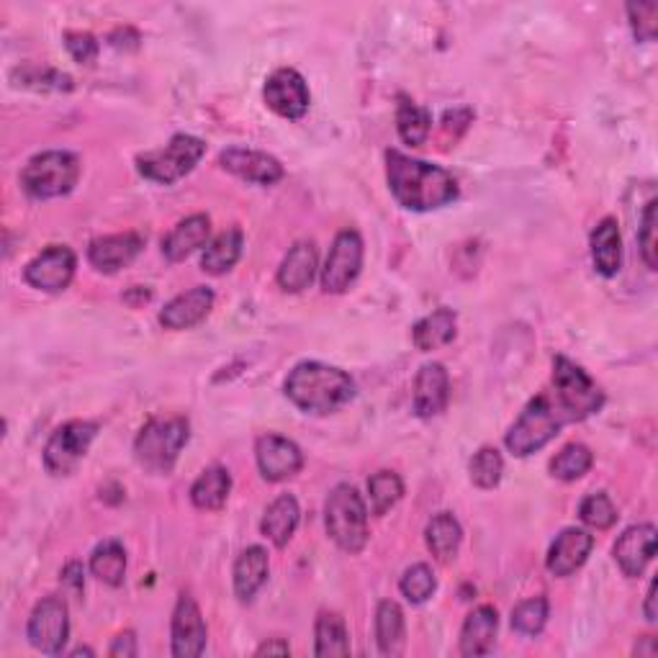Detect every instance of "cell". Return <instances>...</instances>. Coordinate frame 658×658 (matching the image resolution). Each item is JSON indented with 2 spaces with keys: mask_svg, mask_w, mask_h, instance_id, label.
Instances as JSON below:
<instances>
[{
  "mask_svg": "<svg viewBox=\"0 0 658 658\" xmlns=\"http://www.w3.org/2000/svg\"><path fill=\"white\" fill-rule=\"evenodd\" d=\"M386 178L396 201L409 211H435L458 198V180L446 168L415 160V157L388 149Z\"/></svg>",
  "mask_w": 658,
  "mask_h": 658,
  "instance_id": "obj_1",
  "label": "cell"
},
{
  "mask_svg": "<svg viewBox=\"0 0 658 658\" xmlns=\"http://www.w3.org/2000/svg\"><path fill=\"white\" fill-rule=\"evenodd\" d=\"M316 656H351V633L345 617L337 613H322L316 617Z\"/></svg>",
  "mask_w": 658,
  "mask_h": 658,
  "instance_id": "obj_33",
  "label": "cell"
},
{
  "mask_svg": "<svg viewBox=\"0 0 658 658\" xmlns=\"http://www.w3.org/2000/svg\"><path fill=\"white\" fill-rule=\"evenodd\" d=\"M363 268V237L355 229H343L332 242L327 263L322 268V289L327 293H345Z\"/></svg>",
  "mask_w": 658,
  "mask_h": 658,
  "instance_id": "obj_10",
  "label": "cell"
},
{
  "mask_svg": "<svg viewBox=\"0 0 658 658\" xmlns=\"http://www.w3.org/2000/svg\"><path fill=\"white\" fill-rule=\"evenodd\" d=\"M203 155L206 145L201 139L190 137V134H176L165 147L139 155L137 170L142 178L153 180V184L173 186L180 178H186L201 163Z\"/></svg>",
  "mask_w": 658,
  "mask_h": 658,
  "instance_id": "obj_7",
  "label": "cell"
},
{
  "mask_svg": "<svg viewBox=\"0 0 658 658\" xmlns=\"http://www.w3.org/2000/svg\"><path fill=\"white\" fill-rule=\"evenodd\" d=\"M258 656H289L291 654V646L285 644L283 638H273V640H265L263 646L255 651Z\"/></svg>",
  "mask_w": 658,
  "mask_h": 658,
  "instance_id": "obj_47",
  "label": "cell"
},
{
  "mask_svg": "<svg viewBox=\"0 0 658 658\" xmlns=\"http://www.w3.org/2000/svg\"><path fill=\"white\" fill-rule=\"evenodd\" d=\"M578 518L592 530H609L617 522V510L605 491H594L578 504Z\"/></svg>",
  "mask_w": 658,
  "mask_h": 658,
  "instance_id": "obj_41",
  "label": "cell"
},
{
  "mask_svg": "<svg viewBox=\"0 0 658 658\" xmlns=\"http://www.w3.org/2000/svg\"><path fill=\"white\" fill-rule=\"evenodd\" d=\"M425 541L432 556L438 558L440 564H448V561H453L458 556V549H461L463 543L461 522H458L450 512L435 514V518L427 522Z\"/></svg>",
  "mask_w": 658,
  "mask_h": 658,
  "instance_id": "obj_28",
  "label": "cell"
},
{
  "mask_svg": "<svg viewBox=\"0 0 658 658\" xmlns=\"http://www.w3.org/2000/svg\"><path fill=\"white\" fill-rule=\"evenodd\" d=\"M213 309V291L206 289V285H196L186 293H180L165 304L160 312V324L165 330L180 332V330H190L196 324H201L209 312Z\"/></svg>",
  "mask_w": 658,
  "mask_h": 658,
  "instance_id": "obj_19",
  "label": "cell"
},
{
  "mask_svg": "<svg viewBox=\"0 0 658 658\" xmlns=\"http://www.w3.org/2000/svg\"><path fill=\"white\" fill-rule=\"evenodd\" d=\"M242 248H244L242 229L240 227L227 229V232L213 237V240L206 244L201 268L211 275H224L237 265V260L242 255Z\"/></svg>",
  "mask_w": 658,
  "mask_h": 658,
  "instance_id": "obj_30",
  "label": "cell"
},
{
  "mask_svg": "<svg viewBox=\"0 0 658 658\" xmlns=\"http://www.w3.org/2000/svg\"><path fill=\"white\" fill-rule=\"evenodd\" d=\"M368 491H370V506H374V514H386L388 510H394V506L401 502L404 481L399 479V473L394 471H378L368 479Z\"/></svg>",
  "mask_w": 658,
  "mask_h": 658,
  "instance_id": "obj_37",
  "label": "cell"
},
{
  "mask_svg": "<svg viewBox=\"0 0 658 658\" xmlns=\"http://www.w3.org/2000/svg\"><path fill=\"white\" fill-rule=\"evenodd\" d=\"M571 422H574V417L568 415V409L561 404L558 396L553 391H543L528 401L518 422L506 432L504 442L510 448V453L518 458H528L549 446Z\"/></svg>",
  "mask_w": 658,
  "mask_h": 658,
  "instance_id": "obj_3",
  "label": "cell"
},
{
  "mask_svg": "<svg viewBox=\"0 0 658 658\" xmlns=\"http://www.w3.org/2000/svg\"><path fill=\"white\" fill-rule=\"evenodd\" d=\"M91 574L108 586H122L126 578V551L118 541H103L91 556Z\"/></svg>",
  "mask_w": 658,
  "mask_h": 658,
  "instance_id": "obj_35",
  "label": "cell"
},
{
  "mask_svg": "<svg viewBox=\"0 0 658 658\" xmlns=\"http://www.w3.org/2000/svg\"><path fill=\"white\" fill-rule=\"evenodd\" d=\"M229 491H232V476L224 469V466H211L206 469L190 487V502L198 510L213 512L221 510L227 504Z\"/></svg>",
  "mask_w": 658,
  "mask_h": 658,
  "instance_id": "obj_31",
  "label": "cell"
},
{
  "mask_svg": "<svg viewBox=\"0 0 658 658\" xmlns=\"http://www.w3.org/2000/svg\"><path fill=\"white\" fill-rule=\"evenodd\" d=\"M62 582L65 584H73L75 592L83 589V566L73 561V564H67V568L62 571Z\"/></svg>",
  "mask_w": 658,
  "mask_h": 658,
  "instance_id": "obj_48",
  "label": "cell"
},
{
  "mask_svg": "<svg viewBox=\"0 0 658 658\" xmlns=\"http://www.w3.org/2000/svg\"><path fill=\"white\" fill-rule=\"evenodd\" d=\"M594 549V537L582 528H566L556 541H553L545 566L553 576H571L582 568Z\"/></svg>",
  "mask_w": 658,
  "mask_h": 658,
  "instance_id": "obj_20",
  "label": "cell"
},
{
  "mask_svg": "<svg viewBox=\"0 0 658 658\" xmlns=\"http://www.w3.org/2000/svg\"><path fill=\"white\" fill-rule=\"evenodd\" d=\"M13 81L15 85H23V88H34V91H54V93L73 91V77L52 67H39V65L19 67L13 73Z\"/></svg>",
  "mask_w": 658,
  "mask_h": 658,
  "instance_id": "obj_36",
  "label": "cell"
},
{
  "mask_svg": "<svg viewBox=\"0 0 658 658\" xmlns=\"http://www.w3.org/2000/svg\"><path fill=\"white\" fill-rule=\"evenodd\" d=\"M206 623L201 609L190 594H180L176 613H173V656L196 658L206 648Z\"/></svg>",
  "mask_w": 658,
  "mask_h": 658,
  "instance_id": "obj_15",
  "label": "cell"
},
{
  "mask_svg": "<svg viewBox=\"0 0 658 658\" xmlns=\"http://www.w3.org/2000/svg\"><path fill=\"white\" fill-rule=\"evenodd\" d=\"M399 589L404 597H407L411 605H422L438 589V578H435L432 568L427 564H415L411 568L404 571Z\"/></svg>",
  "mask_w": 658,
  "mask_h": 658,
  "instance_id": "obj_40",
  "label": "cell"
},
{
  "mask_svg": "<svg viewBox=\"0 0 658 658\" xmlns=\"http://www.w3.org/2000/svg\"><path fill=\"white\" fill-rule=\"evenodd\" d=\"M285 396L306 415H332L355 399V380L320 361L299 363L285 378Z\"/></svg>",
  "mask_w": 658,
  "mask_h": 658,
  "instance_id": "obj_2",
  "label": "cell"
},
{
  "mask_svg": "<svg viewBox=\"0 0 658 658\" xmlns=\"http://www.w3.org/2000/svg\"><path fill=\"white\" fill-rule=\"evenodd\" d=\"M77 258L75 252L67 248V244H52L44 252L31 260L23 271V279L31 285V289H39L44 293H60L65 291L75 279Z\"/></svg>",
  "mask_w": 658,
  "mask_h": 658,
  "instance_id": "obj_12",
  "label": "cell"
},
{
  "mask_svg": "<svg viewBox=\"0 0 658 658\" xmlns=\"http://www.w3.org/2000/svg\"><path fill=\"white\" fill-rule=\"evenodd\" d=\"M553 394L568 409L574 422L597 415L605 404V391L597 386V380H592L582 366H576L564 355L553 361Z\"/></svg>",
  "mask_w": 658,
  "mask_h": 658,
  "instance_id": "obj_8",
  "label": "cell"
},
{
  "mask_svg": "<svg viewBox=\"0 0 658 658\" xmlns=\"http://www.w3.org/2000/svg\"><path fill=\"white\" fill-rule=\"evenodd\" d=\"M471 481L479 489H494L502 481L504 458L497 448H481L471 461Z\"/></svg>",
  "mask_w": 658,
  "mask_h": 658,
  "instance_id": "obj_42",
  "label": "cell"
},
{
  "mask_svg": "<svg viewBox=\"0 0 658 658\" xmlns=\"http://www.w3.org/2000/svg\"><path fill=\"white\" fill-rule=\"evenodd\" d=\"M65 46L77 65L91 67L98 60V42H95V36L88 34V31H67Z\"/></svg>",
  "mask_w": 658,
  "mask_h": 658,
  "instance_id": "obj_45",
  "label": "cell"
},
{
  "mask_svg": "<svg viewBox=\"0 0 658 658\" xmlns=\"http://www.w3.org/2000/svg\"><path fill=\"white\" fill-rule=\"evenodd\" d=\"M142 248H145V240H142L137 232L98 237V240L91 242L88 260L95 271L116 273L122 271L124 265H129L132 260L139 255Z\"/></svg>",
  "mask_w": 658,
  "mask_h": 658,
  "instance_id": "obj_18",
  "label": "cell"
},
{
  "mask_svg": "<svg viewBox=\"0 0 658 658\" xmlns=\"http://www.w3.org/2000/svg\"><path fill=\"white\" fill-rule=\"evenodd\" d=\"M81 178V160L67 149H50L31 157L21 173V186L31 198L46 201V198L67 196Z\"/></svg>",
  "mask_w": 658,
  "mask_h": 658,
  "instance_id": "obj_6",
  "label": "cell"
},
{
  "mask_svg": "<svg viewBox=\"0 0 658 658\" xmlns=\"http://www.w3.org/2000/svg\"><path fill=\"white\" fill-rule=\"evenodd\" d=\"M450 399V378L446 366L440 363H427L419 368L415 380V411L417 417L432 419L446 411Z\"/></svg>",
  "mask_w": 658,
  "mask_h": 658,
  "instance_id": "obj_21",
  "label": "cell"
},
{
  "mask_svg": "<svg viewBox=\"0 0 658 658\" xmlns=\"http://www.w3.org/2000/svg\"><path fill=\"white\" fill-rule=\"evenodd\" d=\"M108 654L114 658H134V656H137L139 648H137V638H134V633L132 630L122 633V636L114 640V646L108 648Z\"/></svg>",
  "mask_w": 658,
  "mask_h": 658,
  "instance_id": "obj_46",
  "label": "cell"
},
{
  "mask_svg": "<svg viewBox=\"0 0 658 658\" xmlns=\"http://www.w3.org/2000/svg\"><path fill=\"white\" fill-rule=\"evenodd\" d=\"M263 98L273 114L296 122V118H301L309 111L312 95H309L306 81L301 77V73H296L293 67H281L265 81Z\"/></svg>",
  "mask_w": 658,
  "mask_h": 658,
  "instance_id": "obj_13",
  "label": "cell"
},
{
  "mask_svg": "<svg viewBox=\"0 0 658 658\" xmlns=\"http://www.w3.org/2000/svg\"><path fill=\"white\" fill-rule=\"evenodd\" d=\"M219 165L232 176L258 186H273L283 178V165L273 155L258 153V149L232 147L219 155Z\"/></svg>",
  "mask_w": 658,
  "mask_h": 658,
  "instance_id": "obj_16",
  "label": "cell"
},
{
  "mask_svg": "<svg viewBox=\"0 0 658 658\" xmlns=\"http://www.w3.org/2000/svg\"><path fill=\"white\" fill-rule=\"evenodd\" d=\"M404 613L391 599H384L376 609V640L384 656H399L404 651Z\"/></svg>",
  "mask_w": 658,
  "mask_h": 658,
  "instance_id": "obj_32",
  "label": "cell"
},
{
  "mask_svg": "<svg viewBox=\"0 0 658 658\" xmlns=\"http://www.w3.org/2000/svg\"><path fill=\"white\" fill-rule=\"evenodd\" d=\"M656 553V528L654 525H633L617 537L615 561L623 568L625 576L636 578L646 571Z\"/></svg>",
  "mask_w": 658,
  "mask_h": 658,
  "instance_id": "obj_17",
  "label": "cell"
},
{
  "mask_svg": "<svg viewBox=\"0 0 658 658\" xmlns=\"http://www.w3.org/2000/svg\"><path fill=\"white\" fill-rule=\"evenodd\" d=\"M255 458L263 479L271 483L291 479V476H296L301 466H304V453H301L296 442L275 432H268L263 438H258Z\"/></svg>",
  "mask_w": 658,
  "mask_h": 658,
  "instance_id": "obj_14",
  "label": "cell"
},
{
  "mask_svg": "<svg viewBox=\"0 0 658 658\" xmlns=\"http://www.w3.org/2000/svg\"><path fill=\"white\" fill-rule=\"evenodd\" d=\"M551 605L545 597H530L512 609V628L520 636H537L549 623Z\"/></svg>",
  "mask_w": 658,
  "mask_h": 658,
  "instance_id": "obj_39",
  "label": "cell"
},
{
  "mask_svg": "<svg viewBox=\"0 0 658 658\" xmlns=\"http://www.w3.org/2000/svg\"><path fill=\"white\" fill-rule=\"evenodd\" d=\"M268 571H271V561H268V551L260 545H250L248 551L240 553L234 564V594L240 602H250L255 594L263 589L268 582Z\"/></svg>",
  "mask_w": 658,
  "mask_h": 658,
  "instance_id": "obj_26",
  "label": "cell"
},
{
  "mask_svg": "<svg viewBox=\"0 0 658 658\" xmlns=\"http://www.w3.org/2000/svg\"><path fill=\"white\" fill-rule=\"evenodd\" d=\"M594 456L592 450L582 446V442H571L561 453L551 461V473L556 476L558 481H576L592 469Z\"/></svg>",
  "mask_w": 658,
  "mask_h": 658,
  "instance_id": "obj_38",
  "label": "cell"
},
{
  "mask_svg": "<svg viewBox=\"0 0 658 658\" xmlns=\"http://www.w3.org/2000/svg\"><path fill=\"white\" fill-rule=\"evenodd\" d=\"M324 525H327V535L335 541L340 551L361 553L368 543V510L358 489L351 483H340L332 489L324 506Z\"/></svg>",
  "mask_w": 658,
  "mask_h": 658,
  "instance_id": "obj_5",
  "label": "cell"
},
{
  "mask_svg": "<svg viewBox=\"0 0 658 658\" xmlns=\"http://www.w3.org/2000/svg\"><path fill=\"white\" fill-rule=\"evenodd\" d=\"M316 275V248L314 242H296L285 252L279 268V285L285 293H299L312 285Z\"/></svg>",
  "mask_w": 658,
  "mask_h": 658,
  "instance_id": "obj_24",
  "label": "cell"
},
{
  "mask_svg": "<svg viewBox=\"0 0 658 658\" xmlns=\"http://www.w3.org/2000/svg\"><path fill=\"white\" fill-rule=\"evenodd\" d=\"M638 244H640V252H644V260L646 265L656 271V201H648L646 203V211H644V219H640V229H638Z\"/></svg>",
  "mask_w": 658,
  "mask_h": 658,
  "instance_id": "obj_44",
  "label": "cell"
},
{
  "mask_svg": "<svg viewBox=\"0 0 658 658\" xmlns=\"http://www.w3.org/2000/svg\"><path fill=\"white\" fill-rule=\"evenodd\" d=\"M95 435H98V425L85 422V419H73L58 427L44 446V469L52 476L73 473L88 453Z\"/></svg>",
  "mask_w": 658,
  "mask_h": 658,
  "instance_id": "obj_9",
  "label": "cell"
},
{
  "mask_svg": "<svg viewBox=\"0 0 658 658\" xmlns=\"http://www.w3.org/2000/svg\"><path fill=\"white\" fill-rule=\"evenodd\" d=\"M29 644L46 656H58L70 638L67 605L60 597H44L34 607L27 628Z\"/></svg>",
  "mask_w": 658,
  "mask_h": 658,
  "instance_id": "obj_11",
  "label": "cell"
},
{
  "mask_svg": "<svg viewBox=\"0 0 658 658\" xmlns=\"http://www.w3.org/2000/svg\"><path fill=\"white\" fill-rule=\"evenodd\" d=\"M73 656H93V651H91V648H75Z\"/></svg>",
  "mask_w": 658,
  "mask_h": 658,
  "instance_id": "obj_50",
  "label": "cell"
},
{
  "mask_svg": "<svg viewBox=\"0 0 658 658\" xmlns=\"http://www.w3.org/2000/svg\"><path fill=\"white\" fill-rule=\"evenodd\" d=\"M299 520H301V510H299L296 497L281 494L265 510V518H263V522H260V530H263V535L275 545V549H285L293 537V533H296Z\"/></svg>",
  "mask_w": 658,
  "mask_h": 658,
  "instance_id": "obj_27",
  "label": "cell"
},
{
  "mask_svg": "<svg viewBox=\"0 0 658 658\" xmlns=\"http://www.w3.org/2000/svg\"><path fill=\"white\" fill-rule=\"evenodd\" d=\"M211 237V221L206 213H194L184 221H178L173 227V232L163 240V255L170 260V263H180L188 255H194L196 250H201L209 244Z\"/></svg>",
  "mask_w": 658,
  "mask_h": 658,
  "instance_id": "obj_22",
  "label": "cell"
},
{
  "mask_svg": "<svg viewBox=\"0 0 658 658\" xmlns=\"http://www.w3.org/2000/svg\"><path fill=\"white\" fill-rule=\"evenodd\" d=\"M497 630H499L497 609L489 605L476 607L463 623L461 654L463 656H487L491 648H494Z\"/></svg>",
  "mask_w": 658,
  "mask_h": 658,
  "instance_id": "obj_25",
  "label": "cell"
},
{
  "mask_svg": "<svg viewBox=\"0 0 658 658\" xmlns=\"http://www.w3.org/2000/svg\"><path fill=\"white\" fill-rule=\"evenodd\" d=\"M628 19L640 42H654L658 34V3H628Z\"/></svg>",
  "mask_w": 658,
  "mask_h": 658,
  "instance_id": "obj_43",
  "label": "cell"
},
{
  "mask_svg": "<svg viewBox=\"0 0 658 658\" xmlns=\"http://www.w3.org/2000/svg\"><path fill=\"white\" fill-rule=\"evenodd\" d=\"M458 316L453 309H438V312L427 314L425 320H419L411 330V340H415L417 351L430 353L438 347H446L456 340Z\"/></svg>",
  "mask_w": 658,
  "mask_h": 658,
  "instance_id": "obj_29",
  "label": "cell"
},
{
  "mask_svg": "<svg viewBox=\"0 0 658 658\" xmlns=\"http://www.w3.org/2000/svg\"><path fill=\"white\" fill-rule=\"evenodd\" d=\"M396 129H399V137L404 139V145L422 147L432 129L430 111L417 106L415 101L401 98L399 108H396Z\"/></svg>",
  "mask_w": 658,
  "mask_h": 658,
  "instance_id": "obj_34",
  "label": "cell"
},
{
  "mask_svg": "<svg viewBox=\"0 0 658 658\" xmlns=\"http://www.w3.org/2000/svg\"><path fill=\"white\" fill-rule=\"evenodd\" d=\"M646 620L656 623V582H651L646 594Z\"/></svg>",
  "mask_w": 658,
  "mask_h": 658,
  "instance_id": "obj_49",
  "label": "cell"
},
{
  "mask_svg": "<svg viewBox=\"0 0 658 658\" xmlns=\"http://www.w3.org/2000/svg\"><path fill=\"white\" fill-rule=\"evenodd\" d=\"M592 260L599 275L613 279L623 268V237L620 224L613 217L602 219L592 232Z\"/></svg>",
  "mask_w": 658,
  "mask_h": 658,
  "instance_id": "obj_23",
  "label": "cell"
},
{
  "mask_svg": "<svg viewBox=\"0 0 658 658\" xmlns=\"http://www.w3.org/2000/svg\"><path fill=\"white\" fill-rule=\"evenodd\" d=\"M188 438L190 425L186 417H155L134 440V458L149 473H170Z\"/></svg>",
  "mask_w": 658,
  "mask_h": 658,
  "instance_id": "obj_4",
  "label": "cell"
}]
</instances>
